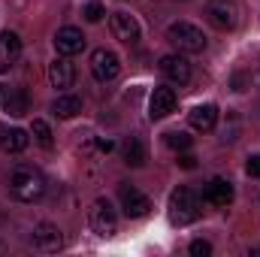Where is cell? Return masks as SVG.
Wrapping results in <instances>:
<instances>
[{
	"mask_svg": "<svg viewBox=\"0 0 260 257\" xmlns=\"http://www.w3.org/2000/svg\"><path fill=\"white\" fill-rule=\"evenodd\" d=\"M9 194H12L18 203H37V200L46 194V176H43L37 167L18 164V167L9 173Z\"/></svg>",
	"mask_w": 260,
	"mask_h": 257,
	"instance_id": "6da1fadb",
	"label": "cell"
},
{
	"mask_svg": "<svg viewBox=\"0 0 260 257\" xmlns=\"http://www.w3.org/2000/svg\"><path fill=\"white\" fill-rule=\"evenodd\" d=\"M167 40L179 49V52H185V55H200L203 49H206V37H203V30L191 24V21H173L170 27H167Z\"/></svg>",
	"mask_w": 260,
	"mask_h": 257,
	"instance_id": "7a4b0ae2",
	"label": "cell"
},
{
	"mask_svg": "<svg viewBox=\"0 0 260 257\" xmlns=\"http://www.w3.org/2000/svg\"><path fill=\"white\" fill-rule=\"evenodd\" d=\"M200 218V200L191 188H176L170 194V221L176 227H188Z\"/></svg>",
	"mask_w": 260,
	"mask_h": 257,
	"instance_id": "3957f363",
	"label": "cell"
},
{
	"mask_svg": "<svg viewBox=\"0 0 260 257\" xmlns=\"http://www.w3.org/2000/svg\"><path fill=\"white\" fill-rule=\"evenodd\" d=\"M88 224H91V230H94L97 236H103V239L115 236V230H118V215H115L112 203L103 200V197L94 200L91 209H88Z\"/></svg>",
	"mask_w": 260,
	"mask_h": 257,
	"instance_id": "277c9868",
	"label": "cell"
},
{
	"mask_svg": "<svg viewBox=\"0 0 260 257\" xmlns=\"http://www.w3.org/2000/svg\"><path fill=\"white\" fill-rule=\"evenodd\" d=\"M206 21L215 30H233L239 24V6H236V0H209L206 3Z\"/></svg>",
	"mask_w": 260,
	"mask_h": 257,
	"instance_id": "5b68a950",
	"label": "cell"
},
{
	"mask_svg": "<svg viewBox=\"0 0 260 257\" xmlns=\"http://www.w3.org/2000/svg\"><path fill=\"white\" fill-rule=\"evenodd\" d=\"M118 73H121V58L112 49H97L91 55V76L97 82H112L118 79Z\"/></svg>",
	"mask_w": 260,
	"mask_h": 257,
	"instance_id": "8992f818",
	"label": "cell"
},
{
	"mask_svg": "<svg viewBox=\"0 0 260 257\" xmlns=\"http://www.w3.org/2000/svg\"><path fill=\"white\" fill-rule=\"evenodd\" d=\"M118 200H121V209H124L127 218H145L148 209H151V200L142 191H136L133 185H127V182L118 188Z\"/></svg>",
	"mask_w": 260,
	"mask_h": 257,
	"instance_id": "52a82bcc",
	"label": "cell"
},
{
	"mask_svg": "<svg viewBox=\"0 0 260 257\" xmlns=\"http://www.w3.org/2000/svg\"><path fill=\"white\" fill-rule=\"evenodd\" d=\"M109 27H112V37L121 40L124 46H136L139 43V24L130 12H112L109 15Z\"/></svg>",
	"mask_w": 260,
	"mask_h": 257,
	"instance_id": "ba28073f",
	"label": "cell"
},
{
	"mask_svg": "<svg viewBox=\"0 0 260 257\" xmlns=\"http://www.w3.org/2000/svg\"><path fill=\"white\" fill-rule=\"evenodd\" d=\"M160 76L167 79V82H173V85H188L191 82V64L182 58V55H164L160 58Z\"/></svg>",
	"mask_w": 260,
	"mask_h": 257,
	"instance_id": "9c48e42d",
	"label": "cell"
},
{
	"mask_svg": "<svg viewBox=\"0 0 260 257\" xmlns=\"http://www.w3.org/2000/svg\"><path fill=\"white\" fill-rule=\"evenodd\" d=\"M55 49H58V55H64V58L79 55V52L85 49V34H82L79 27L67 24V27H61V30L55 34Z\"/></svg>",
	"mask_w": 260,
	"mask_h": 257,
	"instance_id": "30bf717a",
	"label": "cell"
},
{
	"mask_svg": "<svg viewBox=\"0 0 260 257\" xmlns=\"http://www.w3.org/2000/svg\"><path fill=\"white\" fill-rule=\"evenodd\" d=\"M173 112H176V91L173 88H154L151 91V100H148L151 121H160V118H167Z\"/></svg>",
	"mask_w": 260,
	"mask_h": 257,
	"instance_id": "8fae6325",
	"label": "cell"
},
{
	"mask_svg": "<svg viewBox=\"0 0 260 257\" xmlns=\"http://www.w3.org/2000/svg\"><path fill=\"white\" fill-rule=\"evenodd\" d=\"M30 239H34V248L37 251H58L64 245V236H61V230L55 224H37Z\"/></svg>",
	"mask_w": 260,
	"mask_h": 257,
	"instance_id": "7c38bea8",
	"label": "cell"
},
{
	"mask_svg": "<svg viewBox=\"0 0 260 257\" xmlns=\"http://www.w3.org/2000/svg\"><path fill=\"white\" fill-rule=\"evenodd\" d=\"M18 58H21V40H18V34L3 30L0 34V73H9Z\"/></svg>",
	"mask_w": 260,
	"mask_h": 257,
	"instance_id": "4fadbf2b",
	"label": "cell"
},
{
	"mask_svg": "<svg viewBox=\"0 0 260 257\" xmlns=\"http://www.w3.org/2000/svg\"><path fill=\"white\" fill-rule=\"evenodd\" d=\"M0 103H3V112L12 115V118H21V115L30 112V97H27L24 88H9V91L0 97Z\"/></svg>",
	"mask_w": 260,
	"mask_h": 257,
	"instance_id": "5bb4252c",
	"label": "cell"
},
{
	"mask_svg": "<svg viewBox=\"0 0 260 257\" xmlns=\"http://www.w3.org/2000/svg\"><path fill=\"white\" fill-rule=\"evenodd\" d=\"M203 200H206L209 206L224 209V206L233 203V185H230L227 179H212V182L206 185V191H203Z\"/></svg>",
	"mask_w": 260,
	"mask_h": 257,
	"instance_id": "9a60e30c",
	"label": "cell"
},
{
	"mask_svg": "<svg viewBox=\"0 0 260 257\" xmlns=\"http://www.w3.org/2000/svg\"><path fill=\"white\" fill-rule=\"evenodd\" d=\"M49 82L55 85V88H73V82H76V67L67 61L64 55L61 58H55L52 64H49Z\"/></svg>",
	"mask_w": 260,
	"mask_h": 257,
	"instance_id": "2e32d148",
	"label": "cell"
},
{
	"mask_svg": "<svg viewBox=\"0 0 260 257\" xmlns=\"http://www.w3.org/2000/svg\"><path fill=\"white\" fill-rule=\"evenodd\" d=\"M188 121H191V127H194V130L209 133V130L218 124V106H212V103L194 106V109H191V115H188Z\"/></svg>",
	"mask_w": 260,
	"mask_h": 257,
	"instance_id": "e0dca14e",
	"label": "cell"
},
{
	"mask_svg": "<svg viewBox=\"0 0 260 257\" xmlns=\"http://www.w3.org/2000/svg\"><path fill=\"white\" fill-rule=\"evenodd\" d=\"M121 154H124V164L127 167H142L145 164V145L139 136H127L124 145H121Z\"/></svg>",
	"mask_w": 260,
	"mask_h": 257,
	"instance_id": "ac0fdd59",
	"label": "cell"
},
{
	"mask_svg": "<svg viewBox=\"0 0 260 257\" xmlns=\"http://www.w3.org/2000/svg\"><path fill=\"white\" fill-rule=\"evenodd\" d=\"M52 112H55L58 118H76V115L82 112V100L73 97V94H61V97L52 103Z\"/></svg>",
	"mask_w": 260,
	"mask_h": 257,
	"instance_id": "d6986e66",
	"label": "cell"
},
{
	"mask_svg": "<svg viewBox=\"0 0 260 257\" xmlns=\"http://www.w3.org/2000/svg\"><path fill=\"white\" fill-rule=\"evenodd\" d=\"M27 142H30V136L24 133V130H18V127H12V130H6L3 133V151H9V154H18V151H24L27 148Z\"/></svg>",
	"mask_w": 260,
	"mask_h": 257,
	"instance_id": "ffe728a7",
	"label": "cell"
},
{
	"mask_svg": "<svg viewBox=\"0 0 260 257\" xmlns=\"http://www.w3.org/2000/svg\"><path fill=\"white\" fill-rule=\"evenodd\" d=\"M164 142H167V145H170L173 151H188L194 139H191V136H188L185 130H170V133L164 136Z\"/></svg>",
	"mask_w": 260,
	"mask_h": 257,
	"instance_id": "44dd1931",
	"label": "cell"
},
{
	"mask_svg": "<svg viewBox=\"0 0 260 257\" xmlns=\"http://www.w3.org/2000/svg\"><path fill=\"white\" fill-rule=\"evenodd\" d=\"M30 133H34V139H37L43 148H52V142H55V139H52V127H49L46 121H40V118H37V121H34V127H30Z\"/></svg>",
	"mask_w": 260,
	"mask_h": 257,
	"instance_id": "7402d4cb",
	"label": "cell"
},
{
	"mask_svg": "<svg viewBox=\"0 0 260 257\" xmlns=\"http://www.w3.org/2000/svg\"><path fill=\"white\" fill-rule=\"evenodd\" d=\"M82 15H85V21L97 24V21L106 15V9H103V3H100V0H88V3H85V9H82Z\"/></svg>",
	"mask_w": 260,
	"mask_h": 257,
	"instance_id": "603a6c76",
	"label": "cell"
},
{
	"mask_svg": "<svg viewBox=\"0 0 260 257\" xmlns=\"http://www.w3.org/2000/svg\"><path fill=\"white\" fill-rule=\"evenodd\" d=\"M191 254L194 257H209L212 254V245H209L206 239H197V242H191Z\"/></svg>",
	"mask_w": 260,
	"mask_h": 257,
	"instance_id": "cb8c5ba5",
	"label": "cell"
},
{
	"mask_svg": "<svg viewBox=\"0 0 260 257\" xmlns=\"http://www.w3.org/2000/svg\"><path fill=\"white\" fill-rule=\"evenodd\" d=\"M245 173H248V176H254V179H260V154H251V157H248Z\"/></svg>",
	"mask_w": 260,
	"mask_h": 257,
	"instance_id": "d4e9b609",
	"label": "cell"
},
{
	"mask_svg": "<svg viewBox=\"0 0 260 257\" xmlns=\"http://www.w3.org/2000/svg\"><path fill=\"white\" fill-rule=\"evenodd\" d=\"M179 167H182V170H194L197 157H194V154H179Z\"/></svg>",
	"mask_w": 260,
	"mask_h": 257,
	"instance_id": "484cf974",
	"label": "cell"
},
{
	"mask_svg": "<svg viewBox=\"0 0 260 257\" xmlns=\"http://www.w3.org/2000/svg\"><path fill=\"white\" fill-rule=\"evenodd\" d=\"M97 148H100L103 154H109V151L115 148V142H112V139H97Z\"/></svg>",
	"mask_w": 260,
	"mask_h": 257,
	"instance_id": "4316f807",
	"label": "cell"
},
{
	"mask_svg": "<svg viewBox=\"0 0 260 257\" xmlns=\"http://www.w3.org/2000/svg\"><path fill=\"white\" fill-rule=\"evenodd\" d=\"M3 133H6V127H3V124H0V145H3Z\"/></svg>",
	"mask_w": 260,
	"mask_h": 257,
	"instance_id": "83f0119b",
	"label": "cell"
},
{
	"mask_svg": "<svg viewBox=\"0 0 260 257\" xmlns=\"http://www.w3.org/2000/svg\"><path fill=\"white\" fill-rule=\"evenodd\" d=\"M0 224H3V215H0Z\"/></svg>",
	"mask_w": 260,
	"mask_h": 257,
	"instance_id": "f1b7e54d",
	"label": "cell"
}]
</instances>
